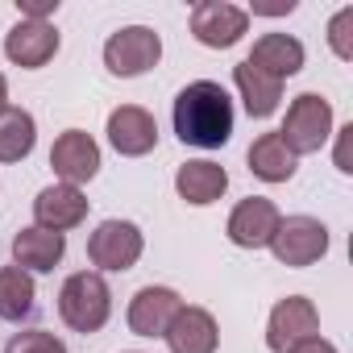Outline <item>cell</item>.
Returning a JSON list of instances; mask_svg holds the SVG:
<instances>
[{
	"instance_id": "6da1fadb",
	"label": "cell",
	"mask_w": 353,
	"mask_h": 353,
	"mask_svg": "<svg viewBox=\"0 0 353 353\" xmlns=\"http://www.w3.org/2000/svg\"><path fill=\"white\" fill-rule=\"evenodd\" d=\"M233 100L221 83L196 79L174 96V133L183 145L196 150H221L233 137Z\"/></svg>"
},
{
	"instance_id": "7a4b0ae2",
	"label": "cell",
	"mask_w": 353,
	"mask_h": 353,
	"mask_svg": "<svg viewBox=\"0 0 353 353\" xmlns=\"http://www.w3.org/2000/svg\"><path fill=\"white\" fill-rule=\"evenodd\" d=\"M59 316L67 320V328L75 332H100L112 316V291L104 283L100 270H79L63 283L59 291Z\"/></svg>"
},
{
	"instance_id": "3957f363",
	"label": "cell",
	"mask_w": 353,
	"mask_h": 353,
	"mask_svg": "<svg viewBox=\"0 0 353 353\" xmlns=\"http://www.w3.org/2000/svg\"><path fill=\"white\" fill-rule=\"evenodd\" d=\"M279 137L287 141V150L299 158V154H316L328 137H332V104L316 92H303L291 100L287 108V121L279 129Z\"/></svg>"
},
{
	"instance_id": "277c9868",
	"label": "cell",
	"mask_w": 353,
	"mask_h": 353,
	"mask_svg": "<svg viewBox=\"0 0 353 353\" xmlns=\"http://www.w3.org/2000/svg\"><path fill=\"white\" fill-rule=\"evenodd\" d=\"M162 59V38L150 26H125L104 42V67L121 79L145 75L150 67H158Z\"/></svg>"
},
{
	"instance_id": "5b68a950",
	"label": "cell",
	"mask_w": 353,
	"mask_h": 353,
	"mask_svg": "<svg viewBox=\"0 0 353 353\" xmlns=\"http://www.w3.org/2000/svg\"><path fill=\"white\" fill-rule=\"evenodd\" d=\"M141 250H145V237H141V229H137L133 221H104V225H96V233L88 237V258H92V266L112 270V274L133 270L137 258H141Z\"/></svg>"
},
{
	"instance_id": "8992f818",
	"label": "cell",
	"mask_w": 353,
	"mask_h": 353,
	"mask_svg": "<svg viewBox=\"0 0 353 353\" xmlns=\"http://www.w3.org/2000/svg\"><path fill=\"white\" fill-rule=\"evenodd\" d=\"M270 250L283 266L303 270V266H312L328 254V229L316 216H287V221H279V229L270 237Z\"/></svg>"
},
{
	"instance_id": "52a82bcc",
	"label": "cell",
	"mask_w": 353,
	"mask_h": 353,
	"mask_svg": "<svg viewBox=\"0 0 353 353\" xmlns=\"http://www.w3.org/2000/svg\"><path fill=\"white\" fill-rule=\"evenodd\" d=\"M250 30V13L229 5V0H204V5L192 9V34L200 46L208 50H229L245 38Z\"/></svg>"
},
{
	"instance_id": "ba28073f",
	"label": "cell",
	"mask_w": 353,
	"mask_h": 353,
	"mask_svg": "<svg viewBox=\"0 0 353 353\" xmlns=\"http://www.w3.org/2000/svg\"><path fill=\"white\" fill-rule=\"evenodd\" d=\"M316 332H320V312H316V303L303 299V295H287V299H279L274 312H270L266 345H270V353H287L291 345H299V341H307V336H316Z\"/></svg>"
},
{
	"instance_id": "9c48e42d",
	"label": "cell",
	"mask_w": 353,
	"mask_h": 353,
	"mask_svg": "<svg viewBox=\"0 0 353 353\" xmlns=\"http://www.w3.org/2000/svg\"><path fill=\"white\" fill-rule=\"evenodd\" d=\"M50 166H54V174H59L63 183L79 188V183L96 179V170H100V145L92 141V133L67 129V133H59L54 145H50Z\"/></svg>"
},
{
	"instance_id": "30bf717a",
	"label": "cell",
	"mask_w": 353,
	"mask_h": 353,
	"mask_svg": "<svg viewBox=\"0 0 353 353\" xmlns=\"http://www.w3.org/2000/svg\"><path fill=\"white\" fill-rule=\"evenodd\" d=\"M108 141L125 158H141L158 145V121L141 104H121L108 112Z\"/></svg>"
},
{
	"instance_id": "8fae6325",
	"label": "cell",
	"mask_w": 353,
	"mask_h": 353,
	"mask_svg": "<svg viewBox=\"0 0 353 353\" xmlns=\"http://www.w3.org/2000/svg\"><path fill=\"white\" fill-rule=\"evenodd\" d=\"M5 54H9V63L38 71L59 54V30L50 21H17L5 34Z\"/></svg>"
},
{
	"instance_id": "7c38bea8",
	"label": "cell",
	"mask_w": 353,
	"mask_h": 353,
	"mask_svg": "<svg viewBox=\"0 0 353 353\" xmlns=\"http://www.w3.org/2000/svg\"><path fill=\"white\" fill-rule=\"evenodd\" d=\"M279 221H283V212H279L270 200L250 196V200H241V204L229 212V241L241 245V250H262V245H270Z\"/></svg>"
},
{
	"instance_id": "4fadbf2b",
	"label": "cell",
	"mask_w": 353,
	"mask_h": 353,
	"mask_svg": "<svg viewBox=\"0 0 353 353\" xmlns=\"http://www.w3.org/2000/svg\"><path fill=\"white\" fill-rule=\"evenodd\" d=\"M183 299L179 291H170V287H141L133 299H129V328L137 336H166L170 320L179 316Z\"/></svg>"
},
{
	"instance_id": "5bb4252c",
	"label": "cell",
	"mask_w": 353,
	"mask_h": 353,
	"mask_svg": "<svg viewBox=\"0 0 353 353\" xmlns=\"http://www.w3.org/2000/svg\"><path fill=\"white\" fill-rule=\"evenodd\" d=\"M88 216V196L71 183H54V188H42L38 200H34V221L38 229H50V233H67L75 225H83Z\"/></svg>"
},
{
	"instance_id": "9a60e30c",
	"label": "cell",
	"mask_w": 353,
	"mask_h": 353,
	"mask_svg": "<svg viewBox=\"0 0 353 353\" xmlns=\"http://www.w3.org/2000/svg\"><path fill=\"white\" fill-rule=\"evenodd\" d=\"M166 345H170V353H216L221 328H216L212 312L179 307V316H174L170 328H166Z\"/></svg>"
},
{
	"instance_id": "2e32d148",
	"label": "cell",
	"mask_w": 353,
	"mask_h": 353,
	"mask_svg": "<svg viewBox=\"0 0 353 353\" xmlns=\"http://www.w3.org/2000/svg\"><path fill=\"white\" fill-rule=\"evenodd\" d=\"M174 192L179 200L204 208V204H216L225 192H229V170L208 162V158H196V162H183L179 174H174Z\"/></svg>"
},
{
	"instance_id": "e0dca14e",
	"label": "cell",
	"mask_w": 353,
	"mask_h": 353,
	"mask_svg": "<svg viewBox=\"0 0 353 353\" xmlns=\"http://www.w3.org/2000/svg\"><path fill=\"white\" fill-rule=\"evenodd\" d=\"M245 63L283 83L287 75H295V71L303 67V42L291 38V34H262V38L254 42V50H250Z\"/></svg>"
},
{
	"instance_id": "ac0fdd59",
	"label": "cell",
	"mask_w": 353,
	"mask_h": 353,
	"mask_svg": "<svg viewBox=\"0 0 353 353\" xmlns=\"http://www.w3.org/2000/svg\"><path fill=\"white\" fill-rule=\"evenodd\" d=\"M63 254H67V237L63 233H50V229H21L17 237H13V262L30 274V270H38V274H46V270H54L59 262H63Z\"/></svg>"
},
{
	"instance_id": "d6986e66",
	"label": "cell",
	"mask_w": 353,
	"mask_h": 353,
	"mask_svg": "<svg viewBox=\"0 0 353 353\" xmlns=\"http://www.w3.org/2000/svg\"><path fill=\"white\" fill-rule=\"evenodd\" d=\"M233 83H237V92H241V100H245V112H250V117L266 121V117H274V112H279L283 83H279V79H270L266 71H258V67H250V63H237V67H233Z\"/></svg>"
},
{
	"instance_id": "ffe728a7",
	"label": "cell",
	"mask_w": 353,
	"mask_h": 353,
	"mask_svg": "<svg viewBox=\"0 0 353 353\" xmlns=\"http://www.w3.org/2000/svg\"><path fill=\"white\" fill-rule=\"evenodd\" d=\"M299 158L287 150V141L279 133H262L254 145H250V170L258 174L262 183H287L295 174Z\"/></svg>"
},
{
	"instance_id": "44dd1931",
	"label": "cell",
	"mask_w": 353,
	"mask_h": 353,
	"mask_svg": "<svg viewBox=\"0 0 353 353\" xmlns=\"http://www.w3.org/2000/svg\"><path fill=\"white\" fill-rule=\"evenodd\" d=\"M34 141H38V125H34V117L26 108H13V104L0 108V162L30 158Z\"/></svg>"
},
{
	"instance_id": "7402d4cb",
	"label": "cell",
	"mask_w": 353,
	"mask_h": 353,
	"mask_svg": "<svg viewBox=\"0 0 353 353\" xmlns=\"http://www.w3.org/2000/svg\"><path fill=\"white\" fill-rule=\"evenodd\" d=\"M34 279L21 266H0V320H26L34 312Z\"/></svg>"
},
{
	"instance_id": "603a6c76",
	"label": "cell",
	"mask_w": 353,
	"mask_h": 353,
	"mask_svg": "<svg viewBox=\"0 0 353 353\" xmlns=\"http://www.w3.org/2000/svg\"><path fill=\"white\" fill-rule=\"evenodd\" d=\"M5 353H67V345L46 328H30V332H13Z\"/></svg>"
},
{
	"instance_id": "cb8c5ba5",
	"label": "cell",
	"mask_w": 353,
	"mask_h": 353,
	"mask_svg": "<svg viewBox=\"0 0 353 353\" xmlns=\"http://www.w3.org/2000/svg\"><path fill=\"white\" fill-rule=\"evenodd\" d=\"M353 9H341L332 21H328V42H332V54L336 59H353Z\"/></svg>"
},
{
	"instance_id": "d4e9b609",
	"label": "cell",
	"mask_w": 353,
	"mask_h": 353,
	"mask_svg": "<svg viewBox=\"0 0 353 353\" xmlns=\"http://www.w3.org/2000/svg\"><path fill=\"white\" fill-rule=\"evenodd\" d=\"M17 9H21V21H46L59 9V0H17Z\"/></svg>"
},
{
	"instance_id": "484cf974",
	"label": "cell",
	"mask_w": 353,
	"mask_h": 353,
	"mask_svg": "<svg viewBox=\"0 0 353 353\" xmlns=\"http://www.w3.org/2000/svg\"><path fill=\"white\" fill-rule=\"evenodd\" d=\"M287 353H336V345H332V341H324V336L316 332V336H307V341H299V345H291Z\"/></svg>"
},
{
	"instance_id": "4316f807",
	"label": "cell",
	"mask_w": 353,
	"mask_h": 353,
	"mask_svg": "<svg viewBox=\"0 0 353 353\" xmlns=\"http://www.w3.org/2000/svg\"><path fill=\"white\" fill-rule=\"evenodd\" d=\"M349 137H353V125H345L336 137V170H345V174H349Z\"/></svg>"
},
{
	"instance_id": "83f0119b",
	"label": "cell",
	"mask_w": 353,
	"mask_h": 353,
	"mask_svg": "<svg viewBox=\"0 0 353 353\" xmlns=\"http://www.w3.org/2000/svg\"><path fill=\"white\" fill-rule=\"evenodd\" d=\"M295 9V0H287V5H254V13H266V17H274V13H291Z\"/></svg>"
},
{
	"instance_id": "f1b7e54d",
	"label": "cell",
	"mask_w": 353,
	"mask_h": 353,
	"mask_svg": "<svg viewBox=\"0 0 353 353\" xmlns=\"http://www.w3.org/2000/svg\"><path fill=\"white\" fill-rule=\"evenodd\" d=\"M0 108H9V79L0 75Z\"/></svg>"
}]
</instances>
